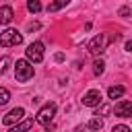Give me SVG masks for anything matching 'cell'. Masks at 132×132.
Returning a JSON list of instances; mask_svg holds the SVG:
<instances>
[{
  "mask_svg": "<svg viewBox=\"0 0 132 132\" xmlns=\"http://www.w3.org/2000/svg\"><path fill=\"white\" fill-rule=\"evenodd\" d=\"M56 62H64V54H56Z\"/></svg>",
  "mask_w": 132,
  "mask_h": 132,
  "instance_id": "23",
  "label": "cell"
},
{
  "mask_svg": "<svg viewBox=\"0 0 132 132\" xmlns=\"http://www.w3.org/2000/svg\"><path fill=\"white\" fill-rule=\"evenodd\" d=\"M82 105H87V107H97L101 101H103V97H101V91L99 89H91V91H87L85 95H82Z\"/></svg>",
  "mask_w": 132,
  "mask_h": 132,
  "instance_id": "6",
  "label": "cell"
},
{
  "mask_svg": "<svg viewBox=\"0 0 132 132\" xmlns=\"http://www.w3.org/2000/svg\"><path fill=\"white\" fill-rule=\"evenodd\" d=\"M68 2H70V0H54V2H50V4H47V12H58V10H60V8H64Z\"/></svg>",
  "mask_w": 132,
  "mask_h": 132,
  "instance_id": "12",
  "label": "cell"
},
{
  "mask_svg": "<svg viewBox=\"0 0 132 132\" xmlns=\"http://www.w3.org/2000/svg\"><path fill=\"white\" fill-rule=\"evenodd\" d=\"M25 56H27V60H29V62L39 64V62L43 60V56H45V45H43L41 41H33V43H29V45H27Z\"/></svg>",
  "mask_w": 132,
  "mask_h": 132,
  "instance_id": "3",
  "label": "cell"
},
{
  "mask_svg": "<svg viewBox=\"0 0 132 132\" xmlns=\"http://www.w3.org/2000/svg\"><path fill=\"white\" fill-rule=\"evenodd\" d=\"M124 47H126V52H132V37L126 41V45H124Z\"/></svg>",
  "mask_w": 132,
  "mask_h": 132,
  "instance_id": "22",
  "label": "cell"
},
{
  "mask_svg": "<svg viewBox=\"0 0 132 132\" xmlns=\"http://www.w3.org/2000/svg\"><path fill=\"white\" fill-rule=\"evenodd\" d=\"M103 70H105V62H103L101 58H97V60L93 62V72L99 76V74H103Z\"/></svg>",
  "mask_w": 132,
  "mask_h": 132,
  "instance_id": "13",
  "label": "cell"
},
{
  "mask_svg": "<svg viewBox=\"0 0 132 132\" xmlns=\"http://www.w3.org/2000/svg\"><path fill=\"white\" fill-rule=\"evenodd\" d=\"M56 109H58V105L54 103V101H47L45 105H41V109L37 111V116H35V122H39L41 126H50V122L54 120V116H56Z\"/></svg>",
  "mask_w": 132,
  "mask_h": 132,
  "instance_id": "2",
  "label": "cell"
},
{
  "mask_svg": "<svg viewBox=\"0 0 132 132\" xmlns=\"http://www.w3.org/2000/svg\"><path fill=\"white\" fill-rule=\"evenodd\" d=\"M27 10L33 12V14L39 12V10H41V2H39V0H27Z\"/></svg>",
  "mask_w": 132,
  "mask_h": 132,
  "instance_id": "16",
  "label": "cell"
},
{
  "mask_svg": "<svg viewBox=\"0 0 132 132\" xmlns=\"http://www.w3.org/2000/svg\"><path fill=\"white\" fill-rule=\"evenodd\" d=\"M10 62H12V60H10L8 56H2V58H0V74H4V72L8 70V66H10Z\"/></svg>",
  "mask_w": 132,
  "mask_h": 132,
  "instance_id": "18",
  "label": "cell"
},
{
  "mask_svg": "<svg viewBox=\"0 0 132 132\" xmlns=\"http://www.w3.org/2000/svg\"><path fill=\"white\" fill-rule=\"evenodd\" d=\"M113 132H130V128L126 124H116L113 126Z\"/></svg>",
  "mask_w": 132,
  "mask_h": 132,
  "instance_id": "19",
  "label": "cell"
},
{
  "mask_svg": "<svg viewBox=\"0 0 132 132\" xmlns=\"http://www.w3.org/2000/svg\"><path fill=\"white\" fill-rule=\"evenodd\" d=\"M130 12H132V10H130L128 6H122V8L118 10V14H120V16H130Z\"/></svg>",
  "mask_w": 132,
  "mask_h": 132,
  "instance_id": "20",
  "label": "cell"
},
{
  "mask_svg": "<svg viewBox=\"0 0 132 132\" xmlns=\"http://www.w3.org/2000/svg\"><path fill=\"white\" fill-rule=\"evenodd\" d=\"M87 126H89L91 130H101V128H103V118H99V116H97V118L89 120V124H87Z\"/></svg>",
  "mask_w": 132,
  "mask_h": 132,
  "instance_id": "15",
  "label": "cell"
},
{
  "mask_svg": "<svg viewBox=\"0 0 132 132\" xmlns=\"http://www.w3.org/2000/svg\"><path fill=\"white\" fill-rule=\"evenodd\" d=\"M113 113L118 118H132V103L128 99H120L116 105H113Z\"/></svg>",
  "mask_w": 132,
  "mask_h": 132,
  "instance_id": "8",
  "label": "cell"
},
{
  "mask_svg": "<svg viewBox=\"0 0 132 132\" xmlns=\"http://www.w3.org/2000/svg\"><path fill=\"white\" fill-rule=\"evenodd\" d=\"M12 16H14V12H12V8L8 4L0 6V25H8L12 21Z\"/></svg>",
  "mask_w": 132,
  "mask_h": 132,
  "instance_id": "9",
  "label": "cell"
},
{
  "mask_svg": "<svg viewBox=\"0 0 132 132\" xmlns=\"http://www.w3.org/2000/svg\"><path fill=\"white\" fill-rule=\"evenodd\" d=\"M12 128V132H23V130H29V128H33V118H27V120H19L14 126H10Z\"/></svg>",
  "mask_w": 132,
  "mask_h": 132,
  "instance_id": "11",
  "label": "cell"
},
{
  "mask_svg": "<svg viewBox=\"0 0 132 132\" xmlns=\"http://www.w3.org/2000/svg\"><path fill=\"white\" fill-rule=\"evenodd\" d=\"M8 101H10V91L4 89V87H0V105H6Z\"/></svg>",
  "mask_w": 132,
  "mask_h": 132,
  "instance_id": "17",
  "label": "cell"
},
{
  "mask_svg": "<svg viewBox=\"0 0 132 132\" xmlns=\"http://www.w3.org/2000/svg\"><path fill=\"white\" fill-rule=\"evenodd\" d=\"M39 27H41L39 23H29V27H27V31H37Z\"/></svg>",
  "mask_w": 132,
  "mask_h": 132,
  "instance_id": "21",
  "label": "cell"
},
{
  "mask_svg": "<svg viewBox=\"0 0 132 132\" xmlns=\"http://www.w3.org/2000/svg\"><path fill=\"white\" fill-rule=\"evenodd\" d=\"M33 62H29V60H16V64H14V78L19 80V82H27L29 78H33Z\"/></svg>",
  "mask_w": 132,
  "mask_h": 132,
  "instance_id": "1",
  "label": "cell"
},
{
  "mask_svg": "<svg viewBox=\"0 0 132 132\" xmlns=\"http://www.w3.org/2000/svg\"><path fill=\"white\" fill-rule=\"evenodd\" d=\"M23 118H25V109H23V107H14V109H10V111L2 118V124L10 128V126H14L19 120H23Z\"/></svg>",
  "mask_w": 132,
  "mask_h": 132,
  "instance_id": "7",
  "label": "cell"
},
{
  "mask_svg": "<svg viewBox=\"0 0 132 132\" xmlns=\"http://www.w3.org/2000/svg\"><path fill=\"white\" fill-rule=\"evenodd\" d=\"M107 43H109V37H107L105 33H99V35H95V37L89 41V52H91L93 56H101V54L105 52Z\"/></svg>",
  "mask_w": 132,
  "mask_h": 132,
  "instance_id": "5",
  "label": "cell"
},
{
  "mask_svg": "<svg viewBox=\"0 0 132 132\" xmlns=\"http://www.w3.org/2000/svg\"><path fill=\"white\" fill-rule=\"evenodd\" d=\"M124 93H126V87H122V85H113V87L107 89L109 99H120V97H124Z\"/></svg>",
  "mask_w": 132,
  "mask_h": 132,
  "instance_id": "10",
  "label": "cell"
},
{
  "mask_svg": "<svg viewBox=\"0 0 132 132\" xmlns=\"http://www.w3.org/2000/svg\"><path fill=\"white\" fill-rule=\"evenodd\" d=\"M107 113H109V105H105V103L101 101V103L95 107V113H93V116H101V118H105Z\"/></svg>",
  "mask_w": 132,
  "mask_h": 132,
  "instance_id": "14",
  "label": "cell"
},
{
  "mask_svg": "<svg viewBox=\"0 0 132 132\" xmlns=\"http://www.w3.org/2000/svg\"><path fill=\"white\" fill-rule=\"evenodd\" d=\"M23 43V33H19L16 29H4L0 33V45L2 47H12Z\"/></svg>",
  "mask_w": 132,
  "mask_h": 132,
  "instance_id": "4",
  "label": "cell"
}]
</instances>
